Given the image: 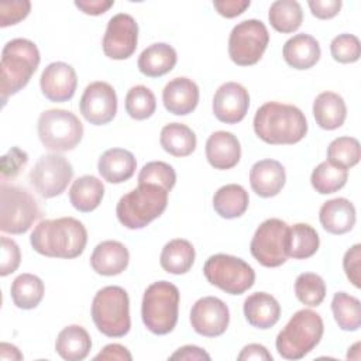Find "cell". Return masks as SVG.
<instances>
[{
    "mask_svg": "<svg viewBox=\"0 0 361 361\" xmlns=\"http://www.w3.org/2000/svg\"><path fill=\"white\" fill-rule=\"evenodd\" d=\"M30 243L44 257L72 259L85 251L87 231L75 217L42 220L32 230Z\"/></svg>",
    "mask_w": 361,
    "mask_h": 361,
    "instance_id": "cell-1",
    "label": "cell"
},
{
    "mask_svg": "<svg viewBox=\"0 0 361 361\" xmlns=\"http://www.w3.org/2000/svg\"><path fill=\"white\" fill-rule=\"evenodd\" d=\"M252 124L257 137L271 145L296 144L307 133V121L302 110L278 102L264 103L257 110Z\"/></svg>",
    "mask_w": 361,
    "mask_h": 361,
    "instance_id": "cell-2",
    "label": "cell"
},
{
    "mask_svg": "<svg viewBox=\"0 0 361 361\" xmlns=\"http://www.w3.org/2000/svg\"><path fill=\"white\" fill-rule=\"evenodd\" d=\"M41 56L37 45L25 38L8 41L1 51L0 93L1 102L25 87L39 65Z\"/></svg>",
    "mask_w": 361,
    "mask_h": 361,
    "instance_id": "cell-3",
    "label": "cell"
},
{
    "mask_svg": "<svg viewBox=\"0 0 361 361\" xmlns=\"http://www.w3.org/2000/svg\"><path fill=\"white\" fill-rule=\"evenodd\" d=\"M168 193V190L154 183L138 185L120 197L116 206L118 221L130 230L144 228L165 212Z\"/></svg>",
    "mask_w": 361,
    "mask_h": 361,
    "instance_id": "cell-4",
    "label": "cell"
},
{
    "mask_svg": "<svg viewBox=\"0 0 361 361\" xmlns=\"http://www.w3.org/2000/svg\"><path fill=\"white\" fill-rule=\"evenodd\" d=\"M323 331L324 324L320 314L310 309H300L278 333L276 350L285 360H300L320 343Z\"/></svg>",
    "mask_w": 361,
    "mask_h": 361,
    "instance_id": "cell-5",
    "label": "cell"
},
{
    "mask_svg": "<svg viewBox=\"0 0 361 361\" xmlns=\"http://www.w3.org/2000/svg\"><path fill=\"white\" fill-rule=\"evenodd\" d=\"M179 299V289L173 283L168 281L151 283L141 302V317L145 327L158 336L171 333L178 323Z\"/></svg>",
    "mask_w": 361,
    "mask_h": 361,
    "instance_id": "cell-6",
    "label": "cell"
},
{
    "mask_svg": "<svg viewBox=\"0 0 361 361\" xmlns=\"http://www.w3.org/2000/svg\"><path fill=\"white\" fill-rule=\"evenodd\" d=\"M92 319L107 337H123L130 331V299L121 286H104L93 298Z\"/></svg>",
    "mask_w": 361,
    "mask_h": 361,
    "instance_id": "cell-7",
    "label": "cell"
},
{
    "mask_svg": "<svg viewBox=\"0 0 361 361\" xmlns=\"http://www.w3.org/2000/svg\"><path fill=\"white\" fill-rule=\"evenodd\" d=\"M37 128L42 145L54 152L75 149L83 137V124L79 117L63 109L42 111Z\"/></svg>",
    "mask_w": 361,
    "mask_h": 361,
    "instance_id": "cell-8",
    "label": "cell"
},
{
    "mask_svg": "<svg viewBox=\"0 0 361 361\" xmlns=\"http://www.w3.org/2000/svg\"><path fill=\"white\" fill-rule=\"evenodd\" d=\"M41 216L34 196L24 188L1 182L0 188V230L10 234H24Z\"/></svg>",
    "mask_w": 361,
    "mask_h": 361,
    "instance_id": "cell-9",
    "label": "cell"
},
{
    "mask_svg": "<svg viewBox=\"0 0 361 361\" xmlns=\"http://www.w3.org/2000/svg\"><path fill=\"white\" fill-rule=\"evenodd\" d=\"M203 274L210 285L228 295H241L255 282L252 267L244 259L228 254L209 257L203 265Z\"/></svg>",
    "mask_w": 361,
    "mask_h": 361,
    "instance_id": "cell-10",
    "label": "cell"
},
{
    "mask_svg": "<svg viewBox=\"0 0 361 361\" xmlns=\"http://www.w3.org/2000/svg\"><path fill=\"white\" fill-rule=\"evenodd\" d=\"M250 251L262 267H281L289 258V226L281 219H267L255 230Z\"/></svg>",
    "mask_w": 361,
    "mask_h": 361,
    "instance_id": "cell-11",
    "label": "cell"
},
{
    "mask_svg": "<svg viewBox=\"0 0 361 361\" xmlns=\"http://www.w3.org/2000/svg\"><path fill=\"white\" fill-rule=\"evenodd\" d=\"M269 42L265 24L250 18L233 27L228 37V56L238 66L255 65L264 55Z\"/></svg>",
    "mask_w": 361,
    "mask_h": 361,
    "instance_id": "cell-12",
    "label": "cell"
},
{
    "mask_svg": "<svg viewBox=\"0 0 361 361\" xmlns=\"http://www.w3.org/2000/svg\"><path fill=\"white\" fill-rule=\"evenodd\" d=\"M72 164L62 155H42L30 171V182L41 197L59 196L72 180Z\"/></svg>",
    "mask_w": 361,
    "mask_h": 361,
    "instance_id": "cell-13",
    "label": "cell"
},
{
    "mask_svg": "<svg viewBox=\"0 0 361 361\" xmlns=\"http://www.w3.org/2000/svg\"><path fill=\"white\" fill-rule=\"evenodd\" d=\"M138 42V24L133 16L127 13H118L113 16L103 37V52L107 58L123 61L130 58Z\"/></svg>",
    "mask_w": 361,
    "mask_h": 361,
    "instance_id": "cell-14",
    "label": "cell"
},
{
    "mask_svg": "<svg viewBox=\"0 0 361 361\" xmlns=\"http://www.w3.org/2000/svg\"><path fill=\"white\" fill-rule=\"evenodd\" d=\"M79 109L82 116L93 126L110 123L117 113V96L114 87L107 82H92L86 86Z\"/></svg>",
    "mask_w": 361,
    "mask_h": 361,
    "instance_id": "cell-15",
    "label": "cell"
},
{
    "mask_svg": "<svg viewBox=\"0 0 361 361\" xmlns=\"http://www.w3.org/2000/svg\"><path fill=\"white\" fill-rule=\"evenodd\" d=\"M230 323L227 305L216 296H204L195 302L190 310L193 330L204 337L221 336Z\"/></svg>",
    "mask_w": 361,
    "mask_h": 361,
    "instance_id": "cell-16",
    "label": "cell"
},
{
    "mask_svg": "<svg viewBox=\"0 0 361 361\" xmlns=\"http://www.w3.org/2000/svg\"><path fill=\"white\" fill-rule=\"evenodd\" d=\"M250 107L248 90L237 83L227 82L223 83L214 93L212 109L216 118L226 124L240 123Z\"/></svg>",
    "mask_w": 361,
    "mask_h": 361,
    "instance_id": "cell-17",
    "label": "cell"
},
{
    "mask_svg": "<svg viewBox=\"0 0 361 361\" xmlns=\"http://www.w3.org/2000/svg\"><path fill=\"white\" fill-rule=\"evenodd\" d=\"M39 86L42 94L55 103H63L73 97L78 76L75 69L65 62H52L41 73Z\"/></svg>",
    "mask_w": 361,
    "mask_h": 361,
    "instance_id": "cell-18",
    "label": "cell"
},
{
    "mask_svg": "<svg viewBox=\"0 0 361 361\" xmlns=\"http://www.w3.org/2000/svg\"><path fill=\"white\" fill-rule=\"evenodd\" d=\"M162 102L169 113L186 116L192 113L199 103V87L189 78H173L162 90Z\"/></svg>",
    "mask_w": 361,
    "mask_h": 361,
    "instance_id": "cell-19",
    "label": "cell"
},
{
    "mask_svg": "<svg viewBox=\"0 0 361 361\" xmlns=\"http://www.w3.org/2000/svg\"><path fill=\"white\" fill-rule=\"evenodd\" d=\"M206 158L214 169H231L241 158L238 138L228 131H214L206 141Z\"/></svg>",
    "mask_w": 361,
    "mask_h": 361,
    "instance_id": "cell-20",
    "label": "cell"
},
{
    "mask_svg": "<svg viewBox=\"0 0 361 361\" xmlns=\"http://www.w3.org/2000/svg\"><path fill=\"white\" fill-rule=\"evenodd\" d=\"M130 261V252L124 244L116 240L99 243L92 255L90 265L93 271L103 276H114L126 271Z\"/></svg>",
    "mask_w": 361,
    "mask_h": 361,
    "instance_id": "cell-21",
    "label": "cell"
},
{
    "mask_svg": "<svg viewBox=\"0 0 361 361\" xmlns=\"http://www.w3.org/2000/svg\"><path fill=\"white\" fill-rule=\"evenodd\" d=\"M286 182L285 168L275 159H261L251 166L250 185L261 197L276 196Z\"/></svg>",
    "mask_w": 361,
    "mask_h": 361,
    "instance_id": "cell-22",
    "label": "cell"
},
{
    "mask_svg": "<svg viewBox=\"0 0 361 361\" xmlns=\"http://www.w3.org/2000/svg\"><path fill=\"white\" fill-rule=\"evenodd\" d=\"M319 220L327 233L334 235L345 234L355 224V207L345 197L330 199L322 204Z\"/></svg>",
    "mask_w": 361,
    "mask_h": 361,
    "instance_id": "cell-23",
    "label": "cell"
},
{
    "mask_svg": "<svg viewBox=\"0 0 361 361\" xmlns=\"http://www.w3.org/2000/svg\"><path fill=\"white\" fill-rule=\"evenodd\" d=\"M137 168L133 152L124 148H110L104 151L97 162L100 176L109 183H123L128 180Z\"/></svg>",
    "mask_w": 361,
    "mask_h": 361,
    "instance_id": "cell-24",
    "label": "cell"
},
{
    "mask_svg": "<svg viewBox=\"0 0 361 361\" xmlns=\"http://www.w3.org/2000/svg\"><path fill=\"white\" fill-rule=\"evenodd\" d=\"M244 316L247 322L261 330L271 329L281 317V306L278 300L267 292H255L244 300Z\"/></svg>",
    "mask_w": 361,
    "mask_h": 361,
    "instance_id": "cell-25",
    "label": "cell"
},
{
    "mask_svg": "<svg viewBox=\"0 0 361 361\" xmlns=\"http://www.w3.org/2000/svg\"><path fill=\"white\" fill-rule=\"evenodd\" d=\"M285 62L299 71L314 66L322 55L319 41L309 34H296L289 38L282 49Z\"/></svg>",
    "mask_w": 361,
    "mask_h": 361,
    "instance_id": "cell-26",
    "label": "cell"
},
{
    "mask_svg": "<svg viewBox=\"0 0 361 361\" xmlns=\"http://www.w3.org/2000/svg\"><path fill=\"white\" fill-rule=\"evenodd\" d=\"M178 61L173 47L166 42H155L147 47L138 56V69L148 78H159L171 72Z\"/></svg>",
    "mask_w": 361,
    "mask_h": 361,
    "instance_id": "cell-27",
    "label": "cell"
},
{
    "mask_svg": "<svg viewBox=\"0 0 361 361\" xmlns=\"http://www.w3.org/2000/svg\"><path fill=\"white\" fill-rule=\"evenodd\" d=\"M313 116L317 126L323 130H336L341 127L347 117L344 99L334 92H323L313 102Z\"/></svg>",
    "mask_w": 361,
    "mask_h": 361,
    "instance_id": "cell-28",
    "label": "cell"
},
{
    "mask_svg": "<svg viewBox=\"0 0 361 361\" xmlns=\"http://www.w3.org/2000/svg\"><path fill=\"white\" fill-rule=\"evenodd\" d=\"M92 348V340L86 329L79 324L63 327L55 341L56 353L66 361H82Z\"/></svg>",
    "mask_w": 361,
    "mask_h": 361,
    "instance_id": "cell-29",
    "label": "cell"
},
{
    "mask_svg": "<svg viewBox=\"0 0 361 361\" xmlns=\"http://www.w3.org/2000/svg\"><path fill=\"white\" fill-rule=\"evenodd\" d=\"M103 196L104 185L93 175H83L78 178L69 189V200L72 206L82 213H89L97 209Z\"/></svg>",
    "mask_w": 361,
    "mask_h": 361,
    "instance_id": "cell-30",
    "label": "cell"
},
{
    "mask_svg": "<svg viewBox=\"0 0 361 361\" xmlns=\"http://www.w3.org/2000/svg\"><path fill=\"white\" fill-rule=\"evenodd\" d=\"M195 248L185 238H173L162 248L159 264L168 274L183 275L190 271L195 262Z\"/></svg>",
    "mask_w": 361,
    "mask_h": 361,
    "instance_id": "cell-31",
    "label": "cell"
},
{
    "mask_svg": "<svg viewBox=\"0 0 361 361\" xmlns=\"http://www.w3.org/2000/svg\"><path fill=\"white\" fill-rule=\"evenodd\" d=\"M248 192L237 183L219 188L213 196V207L223 219H237L248 209Z\"/></svg>",
    "mask_w": 361,
    "mask_h": 361,
    "instance_id": "cell-32",
    "label": "cell"
},
{
    "mask_svg": "<svg viewBox=\"0 0 361 361\" xmlns=\"http://www.w3.org/2000/svg\"><path fill=\"white\" fill-rule=\"evenodd\" d=\"M159 144L165 152L173 157H188L196 149V134L182 123H169L162 127Z\"/></svg>",
    "mask_w": 361,
    "mask_h": 361,
    "instance_id": "cell-33",
    "label": "cell"
},
{
    "mask_svg": "<svg viewBox=\"0 0 361 361\" xmlns=\"http://www.w3.org/2000/svg\"><path fill=\"white\" fill-rule=\"evenodd\" d=\"M45 286L44 282L32 274H21L18 275L10 288L13 303L18 309L30 310L39 305L44 298Z\"/></svg>",
    "mask_w": 361,
    "mask_h": 361,
    "instance_id": "cell-34",
    "label": "cell"
},
{
    "mask_svg": "<svg viewBox=\"0 0 361 361\" xmlns=\"http://www.w3.org/2000/svg\"><path fill=\"white\" fill-rule=\"evenodd\" d=\"M268 20L274 30L289 34L302 25L303 11L296 0H276L269 7Z\"/></svg>",
    "mask_w": 361,
    "mask_h": 361,
    "instance_id": "cell-35",
    "label": "cell"
},
{
    "mask_svg": "<svg viewBox=\"0 0 361 361\" xmlns=\"http://www.w3.org/2000/svg\"><path fill=\"white\" fill-rule=\"evenodd\" d=\"M331 312L336 323L344 331H355L361 326V303L345 292H337L331 300Z\"/></svg>",
    "mask_w": 361,
    "mask_h": 361,
    "instance_id": "cell-36",
    "label": "cell"
},
{
    "mask_svg": "<svg viewBox=\"0 0 361 361\" xmlns=\"http://www.w3.org/2000/svg\"><path fill=\"white\" fill-rule=\"evenodd\" d=\"M348 179V169L329 161L320 162L310 175L313 189L320 195H329L344 188Z\"/></svg>",
    "mask_w": 361,
    "mask_h": 361,
    "instance_id": "cell-37",
    "label": "cell"
},
{
    "mask_svg": "<svg viewBox=\"0 0 361 361\" xmlns=\"http://www.w3.org/2000/svg\"><path fill=\"white\" fill-rule=\"evenodd\" d=\"M320 245L317 231L306 224L296 223L289 227V257L293 259H306L316 254Z\"/></svg>",
    "mask_w": 361,
    "mask_h": 361,
    "instance_id": "cell-38",
    "label": "cell"
},
{
    "mask_svg": "<svg viewBox=\"0 0 361 361\" xmlns=\"http://www.w3.org/2000/svg\"><path fill=\"white\" fill-rule=\"evenodd\" d=\"M157 109V99L152 90L144 85L133 86L126 96V111L134 120L149 118Z\"/></svg>",
    "mask_w": 361,
    "mask_h": 361,
    "instance_id": "cell-39",
    "label": "cell"
},
{
    "mask_svg": "<svg viewBox=\"0 0 361 361\" xmlns=\"http://www.w3.org/2000/svg\"><path fill=\"white\" fill-rule=\"evenodd\" d=\"M361 158L360 142L354 137H338L333 140L327 147V161L341 166L353 168Z\"/></svg>",
    "mask_w": 361,
    "mask_h": 361,
    "instance_id": "cell-40",
    "label": "cell"
},
{
    "mask_svg": "<svg viewBox=\"0 0 361 361\" xmlns=\"http://www.w3.org/2000/svg\"><path fill=\"white\" fill-rule=\"evenodd\" d=\"M295 295L306 306H319L326 296V283L320 275L303 272L295 281Z\"/></svg>",
    "mask_w": 361,
    "mask_h": 361,
    "instance_id": "cell-41",
    "label": "cell"
},
{
    "mask_svg": "<svg viewBox=\"0 0 361 361\" xmlns=\"http://www.w3.org/2000/svg\"><path fill=\"white\" fill-rule=\"evenodd\" d=\"M141 183H154L165 190L171 192L176 183L175 169L162 161H152L142 166L138 173V185Z\"/></svg>",
    "mask_w": 361,
    "mask_h": 361,
    "instance_id": "cell-42",
    "label": "cell"
},
{
    "mask_svg": "<svg viewBox=\"0 0 361 361\" xmlns=\"http://www.w3.org/2000/svg\"><path fill=\"white\" fill-rule=\"evenodd\" d=\"M330 52L334 61L340 63H353L360 59L361 44L353 34H340L331 39Z\"/></svg>",
    "mask_w": 361,
    "mask_h": 361,
    "instance_id": "cell-43",
    "label": "cell"
},
{
    "mask_svg": "<svg viewBox=\"0 0 361 361\" xmlns=\"http://www.w3.org/2000/svg\"><path fill=\"white\" fill-rule=\"evenodd\" d=\"M21 262V252L14 240L8 237H1V261H0V275L7 276L17 271Z\"/></svg>",
    "mask_w": 361,
    "mask_h": 361,
    "instance_id": "cell-44",
    "label": "cell"
},
{
    "mask_svg": "<svg viewBox=\"0 0 361 361\" xmlns=\"http://www.w3.org/2000/svg\"><path fill=\"white\" fill-rule=\"evenodd\" d=\"M31 10V3L24 1H11L0 4V27H8L24 20Z\"/></svg>",
    "mask_w": 361,
    "mask_h": 361,
    "instance_id": "cell-45",
    "label": "cell"
},
{
    "mask_svg": "<svg viewBox=\"0 0 361 361\" xmlns=\"http://www.w3.org/2000/svg\"><path fill=\"white\" fill-rule=\"evenodd\" d=\"M28 162V154L18 147H11L1 157V175L3 178H14Z\"/></svg>",
    "mask_w": 361,
    "mask_h": 361,
    "instance_id": "cell-46",
    "label": "cell"
},
{
    "mask_svg": "<svg viewBox=\"0 0 361 361\" xmlns=\"http://www.w3.org/2000/svg\"><path fill=\"white\" fill-rule=\"evenodd\" d=\"M343 268L348 281L355 286H361L360 269H361V244H355L348 248L343 258Z\"/></svg>",
    "mask_w": 361,
    "mask_h": 361,
    "instance_id": "cell-47",
    "label": "cell"
},
{
    "mask_svg": "<svg viewBox=\"0 0 361 361\" xmlns=\"http://www.w3.org/2000/svg\"><path fill=\"white\" fill-rule=\"evenodd\" d=\"M309 8L316 18L329 20L338 14L341 8V0H310Z\"/></svg>",
    "mask_w": 361,
    "mask_h": 361,
    "instance_id": "cell-48",
    "label": "cell"
},
{
    "mask_svg": "<svg viewBox=\"0 0 361 361\" xmlns=\"http://www.w3.org/2000/svg\"><path fill=\"white\" fill-rule=\"evenodd\" d=\"M250 0H221V1H213V7L216 11L226 17L233 18L240 14H243L250 7Z\"/></svg>",
    "mask_w": 361,
    "mask_h": 361,
    "instance_id": "cell-49",
    "label": "cell"
},
{
    "mask_svg": "<svg viewBox=\"0 0 361 361\" xmlns=\"http://www.w3.org/2000/svg\"><path fill=\"white\" fill-rule=\"evenodd\" d=\"M94 361L99 360H118V361H131L133 355L130 351L121 344H107L102 348V351L93 358Z\"/></svg>",
    "mask_w": 361,
    "mask_h": 361,
    "instance_id": "cell-50",
    "label": "cell"
},
{
    "mask_svg": "<svg viewBox=\"0 0 361 361\" xmlns=\"http://www.w3.org/2000/svg\"><path fill=\"white\" fill-rule=\"evenodd\" d=\"M113 0H76L75 6L85 14L89 16H100L104 14L111 6Z\"/></svg>",
    "mask_w": 361,
    "mask_h": 361,
    "instance_id": "cell-51",
    "label": "cell"
},
{
    "mask_svg": "<svg viewBox=\"0 0 361 361\" xmlns=\"http://www.w3.org/2000/svg\"><path fill=\"white\" fill-rule=\"evenodd\" d=\"M169 360H186V361H197V360H210V355L197 345H183L178 348Z\"/></svg>",
    "mask_w": 361,
    "mask_h": 361,
    "instance_id": "cell-52",
    "label": "cell"
},
{
    "mask_svg": "<svg viewBox=\"0 0 361 361\" xmlns=\"http://www.w3.org/2000/svg\"><path fill=\"white\" fill-rule=\"evenodd\" d=\"M237 360L244 361V360H265V361H272V355L269 354V351L267 350V347H264L262 344H248L245 345L241 353L238 354Z\"/></svg>",
    "mask_w": 361,
    "mask_h": 361,
    "instance_id": "cell-53",
    "label": "cell"
},
{
    "mask_svg": "<svg viewBox=\"0 0 361 361\" xmlns=\"http://www.w3.org/2000/svg\"><path fill=\"white\" fill-rule=\"evenodd\" d=\"M0 360H23V354L18 348L8 343L0 344Z\"/></svg>",
    "mask_w": 361,
    "mask_h": 361,
    "instance_id": "cell-54",
    "label": "cell"
}]
</instances>
